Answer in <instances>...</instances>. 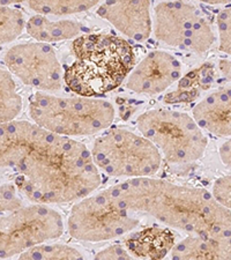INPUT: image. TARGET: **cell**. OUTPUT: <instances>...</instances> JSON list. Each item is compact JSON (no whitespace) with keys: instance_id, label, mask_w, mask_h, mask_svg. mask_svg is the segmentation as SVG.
Returning a JSON list of instances; mask_svg holds the SVG:
<instances>
[{"instance_id":"6da1fadb","label":"cell","mask_w":231,"mask_h":260,"mask_svg":"<svg viewBox=\"0 0 231 260\" xmlns=\"http://www.w3.org/2000/svg\"><path fill=\"white\" fill-rule=\"evenodd\" d=\"M16 168L19 191L31 204L45 206L81 200L102 183L85 144L49 132L32 145Z\"/></svg>"},{"instance_id":"7a4b0ae2","label":"cell","mask_w":231,"mask_h":260,"mask_svg":"<svg viewBox=\"0 0 231 260\" xmlns=\"http://www.w3.org/2000/svg\"><path fill=\"white\" fill-rule=\"evenodd\" d=\"M110 190L126 211L147 214L167 227L190 235H230V209L206 188L146 177L125 179Z\"/></svg>"},{"instance_id":"3957f363","label":"cell","mask_w":231,"mask_h":260,"mask_svg":"<svg viewBox=\"0 0 231 260\" xmlns=\"http://www.w3.org/2000/svg\"><path fill=\"white\" fill-rule=\"evenodd\" d=\"M74 59L64 69V85L78 96L102 99L125 82L136 66L132 44L109 32L83 34L72 43Z\"/></svg>"},{"instance_id":"277c9868","label":"cell","mask_w":231,"mask_h":260,"mask_svg":"<svg viewBox=\"0 0 231 260\" xmlns=\"http://www.w3.org/2000/svg\"><path fill=\"white\" fill-rule=\"evenodd\" d=\"M28 114L32 123L44 131L60 137H86L106 131L116 117L115 107L104 99L48 93L30 96Z\"/></svg>"},{"instance_id":"5b68a950","label":"cell","mask_w":231,"mask_h":260,"mask_svg":"<svg viewBox=\"0 0 231 260\" xmlns=\"http://www.w3.org/2000/svg\"><path fill=\"white\" fill-rule=\"evenodd\" d=\"M90 154L96 168L111 177H153L162 165L156 147L140 133L124 126L107 128L94 141Z\"/></svg>"},{"instance_id":"8992f818","label":"cell","mask_w":231,"mask_h":260,"mask_svg":"<svg viewBox=\"0 0 231 260\" xmlns=\"http://www.w3.org/2000/svg\"><path fill=\"white\" fill-rule=\"evenodd\" d=\"M139 132L170 165H191L204 156L208 139L186 112L152 109L137 118Z\"/></svg>"},{"instance_id":"52a82bcc","label":"cell","mask_w":231,"mask_h":260,"mask_svg":"<svg viewBox=\"0 0 231 260\" xmlns=\"http://www.w3.org/2000/svg\"><path fill=\"white\" fill-rule=\"evenodd\" d=\"M139 223V217L121 207L109 187L77 201L71 209L67 228L75 240L98 243L127 235Z\"/></svg>"},{"instance_id":"ba28073f","label":"cell","mask_w":231,"mask_h":260,"mask_svg":"<svg viewBox=\"0 0 231 260\" xmlns=\"http://www.w3.org/2000/svg\"><path fill=\"white\" fill-rule=\"evenodd\" d=\"M152 32L168 47L196 54L216 41L211 21L198 5L187 2H162L154 5Z\"/></svg>"},{"instance_id":"9c48e42d","label":"cell","mask_w":231,"mask_h":260,"mask_svg":"<svg viewBox=\"0 0 231 260\" xmlns=\"http://www.w3.org/2000/svg\"><path fill=\"white\" fill-rule=\"evenodd\" d=\"M62 233V216L51 206L31 204L13 212L0 213V259L57 240Z\"/></svg>"},{"instance_id":"30bf717a","label":"cell","mask_w":231,"mask_h":260,"mask_svg":"<svg viewBox=\"0 0 231 260\" xmlns=\"http://www.w3.org/2000/svg\"><path fill=\"white\" fill-rule=\"evenodd\" d=\"M4 64L12 77L41 93L58 91L64 85V67L51 44L23 42L4 54Z\"/></svg>"},{"instance_id":"8fae6325","label":"cell","mask_w":231,"mask_h":260,"mask_svg":"<svg viewBox=\"0 0 231 260\" xmlns=\"http://www.w3.org/2000/svg\"><path fill=\"white\" fill-rule=\"evenodd\" d=\"M183 64L166 50H154L133 67L125 80L132 93L155 96L166 91L183 77Z\"/></svg>"},{"instance_id":"7c38bea8","label":"cell","mask_w":231,"mask_h":260,"mask_svg":"<svg viewBox=\"0 0 231 260\" xmlns=\"http://www.w3.org/2000/svg\"><path fill=\"white\" fill-rule=\"evenodd\" d=\"M150 2H106L96 7V14L134 42H145L152 35Z\"/></svg>"},{"instance_id":"4fadbf2b","label":"cell","mask_w":231,"mask_h":260,"mask_svg":"<svg viewBox=\"0 0 231 260\" xmlns=\"http://www.w3.org/2000/svg\"><path fill=\"white\" fill-rule=\"evenodd\" d=\"M192 118L203 132L229 138L231 133L230 83H223L196 103L192 109Z\"/></svg>"},{"instance_id":"5bb4252c","label":"cell","mask_w":231,"mask_h":260,"mask_svg":"<svg viewBox=\"0 0 231 260\" xmlns=\"http://www.w3.org/2000/svg\"><path fill=\"white\" fill-rule=\"evenodd\" d=\"M46 131L27 120L0 124V169L18 167Z\"/></svg>"},{"instance_id":"9a60e30c","label":"cell","mask_w":231,"mask_h":260,"mask_svg":"<svg viewBox=\"0 0 231 260\" xmlns=\"http://www.w3.org/2000/svg\"><path fill=\"white\" fill-rule=\"evenodd\" d=\"M170 254V260H231L230 235H188Z\"/></svg>"},{"instance_id":"2e32d148","label":"cell","mask_w":231,"mask_h":260,"mask_svg":"<svg viewBox=\"0 0 231 260\" xmlns=\"http://www.w3.org/2000/svg\"><path fill=\"white\" fill-rule=\"evenodd\" d=\"M175 244L176 236L172 230L159 225L129 233L125 240V249L140 260H163Z\"/></svg>"},{"instance_id":"e0dca14e","label":"cell","mask_w":231,"mask_h":260,"mask_svg":"<svg viewBox=\"0 0 231 260\" xmlns=\"http://www.w3.org/2000/svg\"><path fill=\"white\" fill-rule=\"evenodd\" d=\"M26 30L35 42L50 44L78 39L88 32V28L77 20H54L49 16L36 14L27 20Z\"/></svg>"},{"instance_id":"ac0fdd59","label":"cell","mask_w":231,"mask_h":260,"mask_svg":"<svg viewBox=\"0 0 231 260\" xmlns=\"http://www.w3.org/2000/svg\"><path fill=\"white\" fill-rule=\"evenodd\" d=\"M215 78L214 66L209 62L192 70L179 79L177 89L166 96L167 103H188L199 98V95L212 87Z\"/></svg>"},{"instance_id":"d6986e66","label":"cell","mask_w":231,"mask_h":260,"mask_svg":"<svg viewBox=\"0 0 231 260\" xmlns=\"http://www.w3.org/2000/svg\"><path fill=\"white\" fill-rule=\"evenodd\" d=\"M22 104L14 78L0 67V124L15 120L22 110Z\"/></svg>"},{"instance_id":"ffe728a7","label":"cell","mask_w":231,"mask_h":260,"mask_svg":"<svg viewBox=\"0 0 231 260\" xmlns=\"http://www.w3.org/2000/svg\"><path fill=\"white\" fill-rule=\"evenodd\" d=\"M20 5L29 8L37 14L44 16H70L74 14L86 13L96 8L98 2H87V0H62V2H24Z\"/></svg>"},{"instance_id":"44dd1931","label":"cell","mask_w":231,"mask_h":260,"mask_svg":"<svg viewBox=\"0 0 231 260\" xmlns=\"http://www.w3.org/2000/svg\"><path fill=\"white\" fill-rule=\"evenodd\" d=\"M16 260H85V258L77 247L72 245L42 243L23 251Z\"/></svg>"},{"instance_id":"7402d4cb","label":"cell","mask_w":231,"mask_h":260,"mask_svg":"<svg viewBox=\"0 0 231 260\" xmlns=\"http://www.w3.org/2000/svg\"><path fill=\"white\" fill-rule=\"evenodd\" d=\"M19 2H11V5H0V50L22 35L27 20L23 12L15 7Z\"/></svg>"},{"instance_id":"603a6c76","label":"cell","mask_w":231,"mask_h":260,"mask_svg":"<svg viewBox=\"0 0 231 260\" xmlns=\"http://www.w3.org/2000/svg\"><path fill=\"white\" fill-rule=\"evenodd\" d=\"M230 7H225L218 12L216 18L218 50L230 56L231 52V12Z\"/></svg>"},{"instance_id":"cb8c5ba5","label":"cell","mask_w":231,"mask_h":260,"mask_svg":"<svg viewBox=\"0 0 231 260\" xmlns=\"http://www.w3.org/2000/svg\"><path fill=\"white\" fill-rule=\"evenodd\" d=\"M23 206V201L18 196L15 185L13 184L0 185V213L13 212Z\"/></svg>"},{"instance_id":"d4e9b609","label":"cell","mask_w":231,"mask_h":260,"mask_svg":"<svg viewBox=\"0 0 231 260\" xmlns=\"http://www.w3.org/2000/svg\"><path fill=\"white\" fill-rule=\"evenodd\" d=\"M212 197L222 207L230 209L231 205V178L230 175L217 178L213 185Z\"/></svg>"},{"instance_id":"484cf974","label":"cell","mask_w":231,"mask_h":260,"mask_svg":"<svg viewBox=\"0 0 231 260\" xmlns=\"http://www.w3.org/2000/svg\"><path fill=\"white\" fill-rule=\"evenodd\" d=\"M94 260H138L121 245H110L95 255Z\"/></svg>"},{"instance_id":"4316f807","label":"cell","mask_w":231,"mask_h":260,"mask_svg":"<svg viewBox=\"0 0 231 260\" xmlns=\"http://www.w3.org/2000/svg\"><path fill=\"white\" fill-rule=\"evenodd\" d=\"M218 154H220L221 161L223 162V165L229 169L231 166V142H230V139L224 141L223 144L221 145L220 149H218Z\"/></svg>"},{"instance_id":"83f0119b","label":"cell","mask_w":231,"mask_h":260,"mask_svg":"<svg viewBox=\"0 0 231 260\" xmlns=\"http://www.w3.org/2000/svg\"><path fill=\"white\" fill-rule=\"evenodd\" d=\"M231 64H230V58H221L218 60V71L222 77L225 79V81H228L230 83V74H231Z\"/></svg>"}]
</instances>
